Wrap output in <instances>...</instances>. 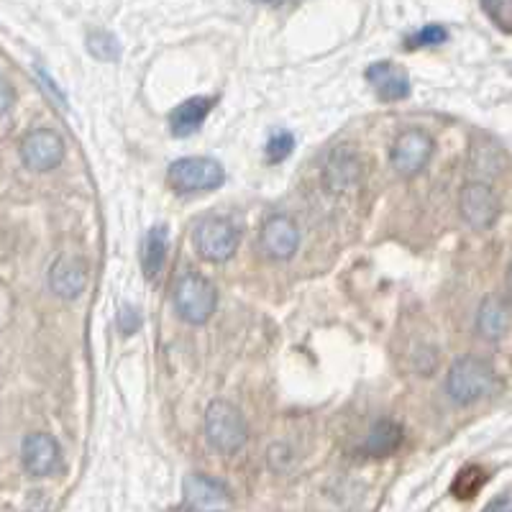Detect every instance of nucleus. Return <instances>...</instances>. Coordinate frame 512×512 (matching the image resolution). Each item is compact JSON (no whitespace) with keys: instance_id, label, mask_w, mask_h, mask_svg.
<instances>
[{"instance_id":"1","label":"nucleus","mask_w":512,"mask_h":512,"mask_svg":"<svg viewBox=\"0 0 512 512\" xmlns=\"http://www.w3.org/2000/svg\"><path fill=\"white\" fill-rule=\"evenodd\" d=\"M446 390L448 397L459 405H474L497 390V374L484 359L464 356L448 372Z\"/></svg>"},{"instance_id":"2","label":"nucleus","mask_w":512,"mask_h":512,"mask_svg":"<svg viewBox=\"0 0 512 512\" xmlns=\"http://www.w3.org/2000/svg\"><path fill=\"white\" fill-rule=\"evenodd\" d=\"M172 300L175 310L182 320L192 326L208 323L210 315L218 308V290L210 280H205L198 272H182L172 287Z\"/></svg>"},{"instance_id":"3","label":"nucleus","mask_w":512,"mask_h":512,"mask_svg":"<svg viewBox=\"0 0 512 512\" xmlns=\"http://www.w3.org/2000/svg\"><path fill=\"white\" fill-rule=\"evenodd\" d=\"M246 420L236 405L226 400L210 402L205 413V438L221 454H236L246 443Z\"/></svg>"},{"instance_id":"4","label":"nucleus","mask_w":512,"mask_h":512,"mask_svg":"<svg viewBox=\"0 0 512 512\" xmlns=\"http://www.w3.org/2000/svg\"><path fill=\"white\" fill-rule=\"evenodd\" d=\"M226 180L221 164L208 157H185L169 164L167 182L175 192L218 190Z\"/></svg>"},{"instance_id":"5","label":"nucleus","mask_w":512,"mask_h":512,"mask_svg":"<svg viewBox=\"0 0 512 512\" xmlns=\"http://www.w3.org/2000/svg\"><path fill=\"white\" fill-rule=\"evenodd\" d=\"M192 246L205 262H228L239 249V228L233 226L228 218L210 216L198 223V228L192 233Z\"/></svg>"},{"instance_id":"6","label":"nucleus","mask_w":512,"mask_h":512,"mask_svg":"<svg viewBox=\"0 0 512 512\" xmlns=\"http://www.w3.org/2000/svg\"><path fill=\"white\" fill-rule=\"evenodd\" d=\"M433 154V139L420 128H410V131H402L400 136L392 144L390 162L395 167L397 175L402 177H415L418 172H423V167L431 162Z\"/></svg>"},{"instance_id":"7","label":"nucleus","mask_w":512,"mask_h":512,"mask_svg":"<svg viewBox=\"0 0 512 512\" xmlns=\"http://www.w3.org/2000/svg\"><path fill=\"white\" fill-rule=\"evenodd\" d=\"M21 159L34 172H49L64 159V139L52 128H34L21 141Z\"/></svg>"},{"instance_id":"8","label":"nucleus","mask_w":512,"mask_h":512,"mask_svg":"<svg viewBox=\"0 0 512 512\" xmlns=\"http://www.w3.org/2000/svg\"><path fill=\"white\" fill-rule=\"evenodd\" d=\"M459 210L474 228H489L500 216V200L487 182H466L459 192Z\"/></svg>"},{"instance_id":"9","label":"nucleus","mask_w":512,"mask_h":512,"mask_svg":"<svg viewBox=\"0 0 512 512\" xmlns=\"http://www.w3.org/2000/svg\"><path fill=\"white\" fill-rule=\"evenodd\" d=\"M259 249L272 262H287L300 249V228L290 216H272L259 231Z\"/></svg>"},{"instance_id":"10","label":"nucleus","mask_w":512,"mask_h":512,"mask_svg":"<svg viewBox=\"0 0 512 512\" xmlns=\"http://www.w3.org/2000/svg\"><path fill=\"white\" fill-rule=\"evenodd\" d=\"M182 492H185L182 507H187V510L231 505V492L226 489V484H221L213 477H205V474H190L185 484H182Z\"/></svg>"},{"instance_id":"11","label":"nucleus","mask_w":512,"mask_h":512,"mask_svg":"<svg viewBox=\"0 0 512 512\" xmlns=\"http://www.w3.org/2000/svg\"><path fill=\"white\" fill-rule=\"evenodd\" d=\"M88 285V267L77 256H59L49 272V287L57 297L75 300Z\"/></svg>"},{"instance_id":"12","label":"nucleus","mask_w":512,"mask_h":512,"mask_svg":"<svg viewBox=\"0 0 512 512\" xmlns=\"http://www.w3.org/2000/svg\"><path fill=\"white\" fill-rule=\"evenodd\" d=\"M21 459L31 477H47L59 464V443L49 433H31L24 441Z\"/></svg>"},{"instance_id":"13","label":"nucleus","mask_w":512,"mask_h":512,"mask_svg":"<svg viewBox=\"0 0 512 512\" xmlns=\"http://www.w3.org/2000/svg\"><path fill=\"white\" fill-rule=\"evenodd\" d=\"M361 177V162L349 146H336L331 154H328V162L323 167V182H326L328 190L344 192L349 187H354Z\"/></svg>"},{"instance_id":"14","label":"nucleus","mask_w":512,"mask_h":512,"mask_svg":"<svg viewBox=\"0 0 512 512\" xmlns=\"http://www.w3.org/2000/svg\"><path fill=\"white\" fill-rule=\"evenodd\" d=\"M364 80L372 85L374 93L382 100H405L410 95L408 75L392 62H374L364 72Z\"/></svg>"},{"instance_id":"15","label":"nucleus","mask_w":512,"mask_h":512,"mask_svg":"<svg viewBox=\"0 0 512 512\" xmlns=\"http://www.w3.org/2000/svg\"><path fill=\"white\" fill-rule=\"evenodd\" d=\"M213 105H216V98H190L185 103H180L175 111L169 113V128H172V134L177 139H187L203 126L205 118L210 116L213 111Z\"/></svg>"},{"instance_id":"16","label":"nucleus","mask_w":512,"mask_h":512,"mask_svg":"<svg viewBox=\"0 0 512 512\" xmlns=\"http://www.w3.org/2000/svg\"><path fill=\"white\" fill-rule=\"evenodd\" d=\"M169 251V231L167 226H152L146 231L144 244H141V272L146 280H157L164 269Z\"/></svg>"},{"instance_id":"17","label":"nucleus","mask_w":512,"mask_h":512,"mask_svg":"<svg viewBox=\"0 0 512 512\" xmlns=\"http://www.w3.org/2000/svg\"><path fill=\"white\" fill-rule=\"evenodd\" d=\"M507 328H510V308H507L505 300L497 295L484 297L477 313L479 336L487 338V341H497V338L505 336Z\"/></svg>"},{"instance_id":"18","label":"nucleus","mask_w":512,"mask_h":512,"mask_svg":"<svg viewBox=\"0 0 512 512\" xmlns=\"http://www.w3.org/2000/svg\"><path fill=\"white\" fill-rule=\"evenodd\" d=\"M402 443V428L392 420H379L369 436L361 443V454L367 456H390L395 454Z\"/></svg>"},{"instance_id":"19","label":"nucleus","mask_w":512,"mask_h":512,"mask_svg":"<svg viewBox=\"0 0 512 512\" xmlns=\"http://www.w3.org/2000/svg\"><path fill=\"white\" fill-rule=\"evenodd\" d=\"M484 482H487V474H484L479 466H466V469H461V472L456 474L454 484H451V492H454L459 500H469V497H474L479 489L484 487Z\"/></svg>"},{"instance_id":"20","label":"nucleus","mask_w":512,"mask_h":512,"mask_svg":"<svg viewBox=\"0 0 512 512\" xmlns=\"http://www.w3.org/2000/svg\"><path fill=\"white\" fill-rule=\"evenodd\" d=\"M88 49L93 57L103 59V62H116L121 57V44H118V39L111 31H90Z\"/></svg>"},{"instance_id":"21","label":"nucleus","mask_w":512,"mask_h":512,"mask_svg":"<svg viewBox=\"0 0 512 512\" xmlns=\"http://www.w3.org/2000/svg\"><path fill=\"white\" fill-rule=\"evenodd\" d=\"M448 41V31L441 24H428L413 36L405 39V49H423V47H441Z\"/></svg>"},{"instance_id":"22","label":"nucleus","mask_w":512,"mask_h":512,"mask_svg":"<svg viewBox=\"0 0 512 512\" xmlns=\"http://www.w3.org/2000/svg\"><path fill=\"white\" fill-rule=\"evenodd\" d=\"M482 3V11L487 13L489 21L497 26V29L512 31V0H479Z\"/></svg>"},{"instance_id":"23","label":"nucleus","mask_w":512,"mask_h":512,"mask_svg":"<svg viewBox=\"0 0 512 512\" xmlns=\"http://www.w3.org/2000/svg\"><path fill=\"white\" fill-rule=\"evenodd\" d=\"M295 149V136L287 134V131H274L272 139L267 141V162L269 164H280L285 162L287 157Z\"/></svg>"},{"instance_id":"24","label":"nucleus","mask_w":512,"mask_h":512,"mask_svg":"<svg viewBox=\"0 0 512 512\" xmlns=\"http://www.w3.org/2000/svg\"><path fill=\"white\" fill-rule=\"evenodd\" d=\"M118 326H121L123 333H134L139 331L141 326V315L136 313L134 308H123L121 315H118Z\"/></svg>"},{"instance_id":"25","label":"nucleus","mask_w":512,"mask_h":512,"mask_svg":"<svg viewBox=\"0 0 512 512\" xmlns=\"http://www.w3.org/2000/svg\"><path fill=\"white\" fill-rule=\"evenodd\" d=\"M0 93H3V118L11 116V108H13V100H16V95H13V85L8 80L0 82Z\"/></svg>"},{"instance_id":"26","label":"nucleus","mask_w":512,"mask_h":512,"mask_svg":"<svg viewBox=\"0 0 512 512\" xmlns=\"http://www.w3.org/2000/svg\"><path fill=\"white\" fill-rule=\"evenodd\" d=\"M487 510H512V495H502L487 505Z\"/></svg>"},{"instance_id":"27","label":"nucleus","mask_w":512,"mask_h":512,"mask_svg":"<svg viewBox=\"0 0 512 512\" xmlns=\"http://www.w3.org/2000/svg\"><path fill=\"white\" fill-rule=\"evenodd\" d=\"M507 285H510V290H512V267H510V272H507Z\"/></svg>"}]
</instances>
